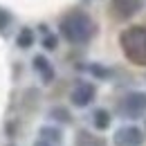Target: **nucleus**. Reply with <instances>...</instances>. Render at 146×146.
Returning a JSON list of instances; mask_svg holds the SVG:
<instances>
[{
	"instance_id": "f257e3e1",
	"label": "nucleus",
	"mask_w": 146,
	"mask_h": 146,
	"mask_svg": "<svg viewBox=\"0 0 146 146\" xmlns=\"http://www.w3.org/2000/svg\"><path fill=\"white\" fill-rule=\"evenodd\" d=\"M58 29H61V34H63V38L68 43H72V45H86L97 34V23L92 20L90 14H86L81 9H72V11H68L61 18Z\"/></svg>"
},
{
	"instance_id": "f03ea898",
	"label": "nucleus",
	"mask_w": 146,
	"mask_h": 146,
	"mask_svg": "<svg viewBox=\"0 0 146 146\" xmlns=\"http://www.w3.org/2000/svg\"><path fill=\"white\" fill-rule=\"evenodd\" d=\"M121 52L130 63L146 65V25H133L119 34Z\"/></svg>"
},
{
	"instance_id": "7ed1b4c3",
	"label": "nucleus",
	"mask_w": 146,
	"mask_h": 146,
	"mask_svg": "<svg viewBox=\"0 0 146 146\" xmlns=\"http://www.w3.org/2000/svg\"><path fill=\"white\" fill-rule=\"evenodd\" d=\"M146 112V92H128L117 101V115L124 119H139Z\"/></svg>"
},
{
	"instance_id": "20e7f679",
	"label": "nucleus",
	"mask_w": 146,
	"mask_h": 146,
	"mask_svg": "<svg viewBox=\"0 0 146 146\" xmlns=\"http://www.w3.org/2000/svg\"><path fill=\"white\" fill-rule=\"evenodd\" d=\"M94 97H97V88L92 86L90 81H79L72 88V92H70V101H72V106H76V108L90 106L92 101H94Z\"/></svg>"
},
{
	"instance_id": "39448f33",
	"label": "nucleus",
	"mask_w": 146,
	"mask_h": 146,
	"mask_svg": "<svg viewBox=\"0 0 146 146\" xmlns=\"http://www.w3.org/2000/svg\"><path fill=\"white\" fill-rule=\"evenodd\" d=\"M144 7V0H110V14L119 20L133 18Z\"/></svg>"
},
{
	"instance_id": "423d86ee",
	"label": "nucleus",
	"mask_w": 146,
	"mask_h": 146,
	"mask_svg": "<svg viewBox=\"0 0 146 146\" xmlns=\"http://www.w3.org/2000/svg\"><path fill=\"white\" fill-rule=\"evenodd\" d=\"M112 142H115V146H142L144 133L137 126H121V128H117Z\"/></svg>"
},
{
	"instance_id": "0eeeda50",
	"label": "nucleus",
	"mask_w": 146,
	"mask_h": 146,
	"mask_svg": "<svg viewBox=\"0 0 146 146\" xmlns=\"http://www.w3.org/2000/svg\"><path fill=\"white\" fill-rule=\"evenodd\" d=\"M34 70L40 74V79H43L45 83H52V81H54V68H52V63L43 54L34 56Z\"/></svg>"
},
{
	"instance_id": "6e6552de",
	"label": "nucleus",
	"mask_w": 146,
	"mask_h": 146,
	"mask_svg": "<svg viewBox=\"0 0 146 146\" xmlns=\"http://www.w3.org/2000/svg\"><path fill=\"white\" fill-rule=\"evenodd\" d=\"M38 133H40V142H45V144H50V146H58L61 142H63V135H61V130H58V128L43 126Z\"/></svg>"
},
{
	"instance_id": "1a4fd4ad",
	"label": "nucleus",
	"mask_w": 146,
	"mask_h": 146,
	"mask_svg": "<svg viewBox=\"0 0 146 146\" xmlns=\"http://www.w3.org/2000/svg\"><path fill=\"white\" fill-rule=\"evenodd\" d=\"M110 112L104 108H97L94 112H92V126L97 128V130H106V128H110Z\"/></svg>"
},
{
	"instance_id": "9d476101",
	"label": "nucleus",
	"mask_w": 146,
	"mask_h": 146,
	"mask_svg": "<svg viewBox=\"0 0 146 146\" xmlns=\"http://www.w3.org/2000/svg\"><path fill=\"white\" fill-rule=\"evenodd\" d=\"M16 45H18L20 50L32 47V45H34V32H32L29 27H23L18 32V36H16Z\"/></svg>"
},
{
	"instance_id": "9b49d317",
	"label": "nucleus",
	"mask_w": 146,
	"mask_h": 146,
	"mask_svg": "<svg viewBox=\"0 0 146 146\" xmlns=\"http://www.w3.org/2000/svg\"><path fill=\"white\" fill-rule=\"evenodd\" d=\"M76 146H104V142H101L99 137H92L90 133L81 130L79 137H76Z\"/></svg>"
},
{
	"instance_id": "f8f14e48",
	"label": "nucleus",
	"mask_w": 146,
	"mask_h": 146,
	"mask_svg": "<svg viewBox=\"0 0 146 146\" xmlns=\"http://www.w3.org/2000/svg\"><path fill=\"white\" fill-rule=\"evenodd\" d=\"M52 119H56V121H63V124H70L72 121V117H70V112L65 108H52Z\"/></svg>"
},
{
	"instance_id": "ddd939ff",
	"label": "nucleus",
	"mask_w": 146,
	"mask_h": 146,
	"mask_svg": "<svg viewBox=\"0 0 146 146\" xmlns=\"http://www.w3.org/2000/svg\"><path fill=\"white\" fill-rule=\"evenodd\" d=\"M90 72L94 76H99V79H110V70L104 68V65H90Z\"/></svg>"
},
{
	"instance_id": "4468645a",
	"label": "nucleus",
	"mask_w": 146,
	"mask_h": 146,
	"mask_svg": "<svg viewBox=\"0 0 146 146\" xmlns=\"http://www.w3.org/2000/svg\"><path fill=\"white\" fill-rule=\"evenodd\" d=\"M9 23H11V14L0 7V32H5V29L9 27Z\"/></svg>"
},
{
	"instance_id": "2eb2a0df",
	"label": "nucleus",
	"mask_w": 146,
	"mask_h": 146,
	"mask_svg": "<svg viewBox=\"0 0 146 146\" xmlns=\"http://www.w3.org/2000/svg\"><path fill=\"white\" fill-rule=\"evenodd\" d=\"M43 47H45V50H56V36H54V34H45V38H43Z\"/></svg>"
},
{
	"instance_id": "dca6fc26",
	"label": "nucleus",
	"mask_w": 146,
	"mask_h": 146,
	"mask_svg": "<svg viewBox=\"0 0 146 146\" xmlns=\"http://www.w3.org/2000/svg\"><path fill=\"white\" fill-rule=\"evenodd\" d=\"M34 146H50V144H45V142H40V139H38V142H36Z\"/></svg>"
}]
</instances>
